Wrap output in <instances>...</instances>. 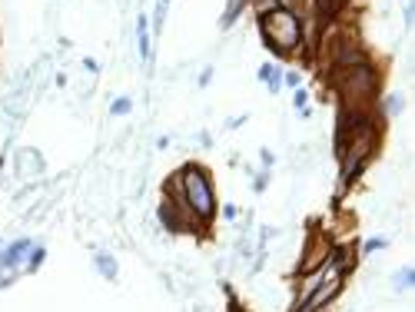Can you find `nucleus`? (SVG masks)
I'll return each mask as SVG.
<instances>
[{"label":"nucleus","instance_id":"obj_1","mask_svg":"<svg viewBox=\"0 0 415 312\" xmlns=\"http://www.w3.org/2000/svg\"><path fill=\"white\" fill-rule=\"evenodd\" d=\"M176 183H180V196L189 219L197 223V229H206L216 219V193L209 183V173L197 163H186L183 170L176 173Z\"/></svg>","mask_w":415,"mask_h":312},{"label":"nucleus","instance_id":"obj_2","mask_svg":"<svg viewBox=\"0 0 415 312\" xmlns=\"http://www.w3.org/2000/svg\"><path fill=\"white\" fill-rule=\"evenodd\" d=\"M259 37L266 50L276 57H296L303 54V21L293 11L273 7L269 13L259 17Z\"/></svg>","mask_w":415,"mask_h":312},{"label":"nucleus","instance_id":"obj_3","mask_svg":"<svg viewBox=\"0 0 415 312\" xmlns=\"http://www.w3.org/2000/svg\"><path fill=\"white\" fill-rule=\"evenodd\" d=\"M332 86L342 97V107L362 110L366 100H372L379 93V70L372 64H359V67H342L332 70Z\"/></svg>","mask_w":415,"mask_h":312},{"label":"nucleus","instance_id":"obj_4","mask_svg":"<svg viewBox=\"0 0 415 312\" xmlns=\"http://www.w3.org/2000/svg\"><path fill=\"white\" fill-rule=\"evenodd\" d=\"M329 64H332V70H342V67H359V64H369V54H366L356 40H342V43H336V47H332Z\"/></svg>","mask_w":415,"mask_h":312},{"label":"nucleus","instance_id":"obj_5","mask_svg":"<svg viewBox=\"0 0 415 312\" xmlns=\"http://www.w3.org/2000/svg\"><path fill=\"white\" fill-rule=\"evenodd\" d=\"M30 249H33L30 239H13L7 249H0V270H17Z\"/></svg>","mask_w":415,"mask_h":312},{"label":"nucleus","instance_id":"obj_6","mask_svg":"<svg viewBox=\"0 0 415 312\" xmlns=\"http://www.w3.org/2000/svg\"><path fill=\"white\" fill-rule=\"evenodd\" d=\"M136 43H140L143 64L153 67V40H150V17H146V13L136 17Z\"/></svg>","mask_w":415,"mask_h":312},{"label":"nucleus","instance_id":"obj_7","mask_svg":"<svg viewBox=\"0 0 415 312\" xmlns=\"http://www.w3.org/2000/svg\"><path fill=\"white\" fill-rule=\"evenodd\" d=\"M259 80L266 83L269 93H279V90H283V70H279L276 64H262L259 67Z\"/></svg>","mask_w":415,"mask_h":312},{"label":"nucleus","instance_id":"obj_8","mask_svg":"<svg viewBox=\"0 0 415 312\" xmlns=\"http://www.w3.org/2000/svg\"><path fill=\"white\" fill-rule=\"evenodd\" d=\"M246 4H250V0H230V4H226V11H223V17H219V27H223V30H230L233 23H236V17L242 13V7H246Z\"/></svg>","mask_w":415,"mask_h":312},{"label":"nucleus","instance_id":"obj_9","mask_svg":"<svg viewBox=\"0 0 415 312\" xmlns=\"http://www.w3.org/2000/svg\"><path fill=\"white\" fill-rule=\"evenodd\" d=\"M44 259H47V249L44 246H33L30 253H27V259H23V262H27V266H23V272H37L40 266H44Z\"/></svg>","mask_w":415,"mask_h":312},{"label":"nucleus","instance_id":"obj_10","mask_svg":"<svg viewBox=\"0 0 415 312\" xmlns=\"http://www.w3.org/2000/svg\"><path fill=\"white\" fill-rule=\"evenodd\" d=\"M97 270L103 279H117V262H113V256H107V253L97 256Z\"/></svg>","mask_w":415,"mask_h":312},{"label":"nucleus","instance_id":"obj_11","mask_svg":"<svg viewBox=\"0 0 415 312\" xmlns=\"http://www.w3.org/2000/svg\"><path fill=\"white\" fill-rule=\"evenodd\" d=\"M412 282H415V272H412V266H402V270L395 272V289H399V292L412 289Z\"/></svg>","mask_w":415,"mask_h":312},{"label":"nucleus","instance_id":"obj_12","mask_svg":"<svg viewBox=\"0 0 415 312\" xmlns=\"http://www.w3.org/2000/svg\"><path fill=\"white\" fill-rule=\"evenodd\" d=\"M130 110H133V100L130 97H117L113 103H110V113H113V117H127Z\"/></svg>","mask_w":415,"mask_h":312},{"label":"nucleus","instance_id":"obj_13","mask_svg":"<svg viewBox=\"0 0 415 312\" xmlns=\"http://www.w3.org/2000/svg\"><path fill=\"white\" fill-rule=\"evenodd\" d=\"M166 7H170V0H156V13H153V23H150V27H153L156 33L163 30V21H166Z\"/></svg>","mask_w":415,"mask_h":312},{"label":"nucleus","instance_id":"obj_14","mask_svg":"<svg viewBox=\"0 0 415 312\" xmlns=\"http://www.w3.org/2000/svg\"><path fill=\"white\" fill-rule=\"evenodd\" d=\"M296 113H299V117H309V93L306 90H303V86H299V90H296Z\"/></svg>","mask_w":415,"mask_h":312},{"label":"nucleus","instance_id":"obj_15","mask_svg":"<svg viewBox=\"0 0 415 312\" xmlns=\"http://www.w3.org/2000/svg\"><path fill=\"white\" fill-rule=\"evenodd\" d=\"M283 83L293 86V90H299V83H303V74H299V70H286V74H283Z\"/></svg>","mask_w":415,"mask_h":312},{"label":"nucleus","instance_id":"obj_16","mask_svg":"<svg viewBox=\"0 0 415 312\" xmlns=\"http://www.w3.org/2000/svg\"><path fill=\"white\" fill-rule=\"evenodd\" d=\"M385 113H389V117L402 113V97H389V100H385Z\"/></svg>","mask_w":415,"mask_h":312},{"label":"nucleus","instance_id":"obj_17","mask_svg":"<svg viewBox=\"0 0 415 312\" xmlns=\"http://www.w3.org/2000/svg\"><path fill=\"white\" fill-rule=\"evenodd\" d=\"M385 246H389V239L379 236V239H369V243L362 246V253H375V249H385Z\"/></svg>","mask_w":415,"mask_h":312},{"label":"nucleus","instance_id":"obj_18","mask_svg":"<svg viewBox=\"0 0 415 312\" xmlns=\"http://www.w3.org/2000/svg\"><path fill=\"white\" fill-rule=\"evenodd\" d=\"M266 183H269V173H256V183H252V190H256V193H262V190H266Z\"/></svg>","mask_w":415,"mask_h":312},{"label":"nucleus","instance_id":"obj_19","mask_svg":"<svg viewBox=\"0 0 415 312\" xmlns=\"http://www.w3.org/2000/svg\"><path fill=\"white\" fill-rule=\"evenodd\" d=\"M209 80H213V67H206L203 74H199V80H197V86L203 90V86H209Z\"/></svg>","mask_w":415,"mask_h":312},{"label":"nucleus","instance_id":"obj_20","mask_svg":"<svg viewBox=\"0 0 415 312\" xmlns=\"http://www.w3.org/2000/svg\"><path fill=\"white\" fill-rule=\"evenodd\" d=\"M223 216H226V219H236V216H240V206L226 203V206H223Z\"/></svg>","mask_w":415,"mask_h":312},{"label":"nucleus","instance_id":"obj_21","mask_svg":"<svg viewBox=\"0 0 415 312\" xmlns=\"http://www.w3.org/2000/svg\"><path fill=\"white\" fill-rule=\"evenodd\" d=\"M259 156H262V166H266V170H269V166H273V163H276L273 150H262V153H259Z\"/></svg>","mask_w":415,"mask_h":312},{"label":"nucleus","instance_id":"obj_22","mask_svg":"<svg viewBox=\"0 0 415 312\" xmlns=\"http://www.w3.org/2000/svg\"><path fill=\"white\" fill-rule=\"evenodd\" d=\"M83 67H87L90 74H100V64H97V60H90V57H87V60H83Z\"/></svg>","mask_w":415,"mask_h":312},{"label":"nucleus","instance_id":"obj_23","mask_svg":"<svg viewBox=\"0 0 415 312\" xmlns=\"http://www.w3.org/2000/svg\"><path fill=\"white\" fill-rule=\"evenodd\" d=\"M412 17H415V11H412V0H409V4H405V23H409V27H412Z\"/></svg>","mask_w":415,"mask_h":312},{"label":"nucleus","instance_id":"obj_24","mask_svg":"<svg viewBox=\"0 0 415 312\" xmlns=\"http://www.w3.org/2000/svg\"><path fill=\"white\" fill-rule=\"evenodd\" d=\"M0 246H4V243H0Z\"/></svg>","mask_w":415,"mask_h":312}]
</instances>
